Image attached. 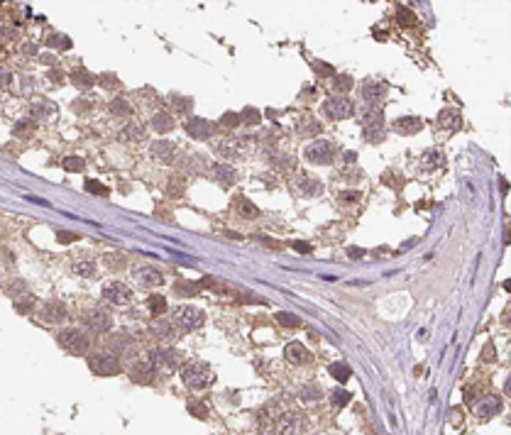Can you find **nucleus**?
Returning a JSON list of instances; mask_svg holds the SVG:
<instances>
[{
	"label": "nucleus",
	"instance_id": "nucleus-1",
	"mask_svg": "<svg viewBox=\"0 0 511 435\" xmlns=\"http://www.w3.org/2000/svg\"><path fill=\"white\" fill-rule=\"evenodd\" d=\"M181 381H184V386L186 389H191V391H203L208 389L215 377H213V372H210V367L203 365V362H191V365H186L181 369Z\"/></svg>",
	"mask_w": 511,
	"mask_h": 435
},
{
	"label": "nucleus",
	"instance_id": "nucleus-2",
	"mask_svg": "<svg viewBox=\"0 0 511 435\" xmlns=\"http://www.w3.org/2000/svg\"><path fill=\"white\" fill-rule=\"evenodd\" d=\"M171 325L179 333H194L203 325V310L196 306H176L171 313Z\"/></svg>",
	"mask_w": 511,
	"mask_h": 435
},
{
	"label": "nucleus",
	"instance_id": "nucleus-3",
	"mask_svg": "<svg viewBox=\"0 0 511 435\" xmlns=\"http://www.w3.org/2000/svg\"><path fill=\"white\" fill-rule=\"evenodd\" d=\"M56 340H59V345L69 352V354L81 357V354L88 352V337L83 335L81 330H76V328H66V330H61V333L56 335Z\"/></svg>",
	"mask_w": 511,
	"mask_h": 435
},
{
	"label": "nucleus",
	"instance_id": "nucleus-4",
	"mask_svg": "<svg viewBox=\"0 0 511 435\" xmlns=\"http://www.w3.org/2000/svg\"><path fill=\"white\" fill-rule=\"evenodd\" d=\"M150 362H152L154 374H174L179 367V354L169 347H157L150 354Z\"/></svg>",
	"mask_w": 511,
	"mask_h": 435
},
{
	"label": "nucleus",
	"instance_id": "nucleus-5",
	"mask_svg": "<svg viewBox=\"0 0 511 435\" xmlns=\"http://www.w3.org/2000/svg\"><path fill=\"white\" fill-rule=\"evenodd\" d=\"M304 156L311 162V164H320V167H328L333 162V156H335V144L331 140H316L311 142L308 147H306Z\"/></svg>",
	"mask_w": 511,
	"mask_h": 435
},
{
	"label": "nucleus",
	"instance_id": "nucleus-6",
	"mask_svg": "<svg viewBox=\"0 0 511 435\" xmlns=\"http://www.w3.org/2000/svg\"><path fill=\"white\" fill-rule=\"evenodd\" d=\"M88 367L98 377H113L120 372V360L111 352H103V354L98 352V354H88Z\"/></svg>",
	"mask_w": 511,
	"mask_h": 435
},
{
	"label": "nucleus",
	"instance_id": "nucleus-7",
	"mask_svg": "<svg viewBox=\"0 0 511 435\" xmlns=\"http://www.w3.org/2000/svg\"><path fill=\"white\" fill-rule=\"evenodd\" d=\"M325 112L335 120H347L355 115V103L345 96H333V98L325 100Z\"/></svg>",
	"mask_w": 511,
	"mask_h": 435
},
{
	"label": "nucleus",
	"instance_id": "nucleus-8",
	"mask_svg": "<svg viewBox=\"0 0 511 435\" xmlns=\"http://www.w3.org/2000/svg\"><path fill=\"white\" fill-rule=\"evenodd\" d=\"M103 298L113 306H127L132 301V291H130V286H125L120 281H111L103 286Z\"/></svg>",
	"mask_w": 511,
	"mask_h": 435
},
{
	"label": "nucleus",
	"instance_id": "nucleus-9",
	"mask_svg": "<svg viewBox=\"0 0 511 435\" xmlns=\"http://www.w3.org/2000/svg\"><path fill=\"white\" fill-rule=\"evenodd\" d=\"M132 276H135V281H137L139 286H144V289H157V286L164 284V274L154 267H137L132 271Z\"/></svg>",
	"mask_w": 511,
	"mask_h": 435
},
{
	"label": "nucleus",
	"instance_id": "nucleus-10",
	"mask_svg": "<svg viewBox=\"0 0 511 435\" xmlns=\"http://www.w3.org/2000/svg\"><path fill=\"white\" fill-rule=\"evenodd\" d=\"M184 130H186L194 140H210L213 132H215V125L208 123L206 117H191L189 123H184Z\"/></svg>",
	"mask_w": 511,
	"mask_h": 435
},
{
	"label": "nucleus",
	"instance_id": "nucleus-11",
	"mask_svg": "<svg viewBox=\"0 0 511 435\" xmlns=\"http://www.w3.org/2000/svg\"><path fill=\"white\" fill-rule=\"evenodd\" d=\"M176 144L171 140H159V142H154L152 144V149H150V154H152V159H157V162H162V164H174V159H176Z\"/></svg>",
	"mask_w": 511,
	"mask_h": 435
},
{
	"label": "nucleus",
	"instance_id": "nucleus-12",
	"mask_svg": "<svg viewBox=\"0 0 511 435\" xmlns=\"http://www.w3.org/2000/svg\"><path fill=\"white\" fill-rule=\"evenodd\" d=\"M387 96V86L382 84V81H367V84L362 86V100L367 103V105H377V103H382V98Z\"/></svg>",
	"mask_w": 511,
	"mask_h": 435
},
{
	"label": "nucleus",
	"instance_id": "nucleus-13",
	"mask_svg": "<svg viewBox=\"0 0 511 435\" xmlns=\"http://www.w3.org/2000/svg\"><path fill=\"white\" fill-rule=\"evenodd\" d=\"M304 428V421L299 413H286L276 421V433L279 435H299Z\"/></svg>",
	"mask_w": 511,
	"mask_h": 435
},
{
	"label": "nucleus",
	"instance_id": "nucleus-14",
	"mask_svg": "<svg viewBox=\"0 0 511 435\" xmlns=\"http://www.w3.org/2000/svg\"><path fill=\"white\" fill-rule=\"evenodd\" d=\"M40 315H42V321H47V323H61L66 318V306L61 301H47L42 306Z\"/></svg>",
	"mask_w": 511,
	"mask_h": 435
},
{
	"label": "nucleus",
	"instance_id": "nucleus-15",
	"mask_svg": "<svg viewBox=\"0 0 511 435\" xmlns=\"http://www.w3.org/2000/svg\"><path fill=\"white\" fill-rule=\"evenodd\" d=\"M86 325H88L93 333H108L113 328V318L105 310H91V313L86 315Z\"/></svg>",
	"mask_w": 511,
	"mask_h": 435
},
{
	"label": "nucleus",
	"instance_id": "nucleus-16",
	"mask_svg": "<svg viewBox=\"0 0 511 435\" xmlns=\"http://www.w3.org/2000/svg\"><path fill=\"white\" fill-rule=\"evenodd\" d=\"M501 411V399L499 396H494V393H489V396H484L482 401L477 404V418H492L494 413H499Z\"/></svg>",
	"mask_w": 511,
	"mask_h": 435
},
{
	"label": "nucleus",
	"instance_id": "nucleus-17",
	"mask_svg": "<svg viewBox=\"0 0 511 435\" xmlns=\"http://www.w3.org/2000/svg\"><path fill=\"white\" fill-rule=\"evenodd\" d=\"M210 176H213V181H218L221 186H230L237 179V171L230 164H215V167L210 169Z\"/></svg>",
	"mask_w": 511,
	"mask_h": 435
},
{
	"label": "nucleus",
	"instance_id": "nucleus-18",
	"mask_svg": "<svg viewBox=\"0 0 511 435\" xmlns=\"http://www.w3.org/2000/svg\"><path fill=\"white\" fill-rule=\"evenodd\" d=\"M284 357L289 360L291 365H306V362L311 360L308 350H306L301 342H289V345H286V350H284Z\"/></svg>",
	"mask_w": 511,
	"mask_h": 435
},
{
	"label": "nucleus",
	"instance_id": "nucleus-19",
	"mask_svg": "<svg viewBox=\"0 0 511 435\" xmlns=\"http://www.w3.org/2000/svg\"><path fill=\"white\" fill-rule=\"evenodd\" d=\"M130 377H132V381H142V384L152 381V377H157V374H154L150 357H147V360H139V362H135L132 372H130Z\"/></svg>",
	"mask_w": 511,
	"mask_h": 435
},
{
	"label": "nucleus",
	"instance_id": "nucleus-20",
	"mask_svg": "<svg viewBox=\"0 0 511 435\" xmlns=\"http://www.w3.org/2000/svg\"><path fill=\"white\" fill-rule=\"evenodd\" d=\"M438 123H441L443 130H460L462 127V117H460V112L453 110V108H443L441 112H438Z\"/></svg>",
	"mask_w": 511,
	"mask_h": 435
},
{
	"label": "nucleus",
	"instance_id": "nucleus-21",
	"mask_svg": "<svg viewBox=\"0 0 511 435\" xmlns=\"http://www.w3.org/2000/svg\"><path fill=\"white\" fill-rule=\"evenodd\" d=\"M421 127H423V120L416 117V115H406V117H399V120L394 123V130H396L399 135H414Z\"/></svg>",
	"mask_w": 511,
	"mask_h": 435
},
{
	"label": "nucleus",
	"instance_id": "nucleus-22",
	"mask_svg": "<svg viewBox=\"0 0 511 435\" xmlns=\"http://www.w3.org/2000/svg\"><path fill=\"white\" fill-rule=\"evenodd\" d=\"M120 137L125 142H144L147 140V127L142 125V123H130V125L123 127Z\"/></svg>",
	"mask_w": 511,
	"mask_h": 435
},
{
	"label": "nucleus",
	"instance_id": "nucleus-23",
	"mask_svg": "<svg viewBox=\"0 0 511 435\" xmlns=\"http://www.w3.org/2000/svg\"><path fill=\"white\" fill-rule=\"evenodd\" d=\"M296 188H299L301 196H318V193H323V183L318 181V179H311V176H301L296 181Z\"/></svg>",
	"mask_w": 511,
	"mask_h": 435
},
{
	"label": "nucleus",
	"instance_id": "nucleus-24",
	"mask_svg": "<svg viewBox=\"0 0 511 435\" xmlns=\"http://www.w3.org/2000/svg\"><path fill=\"white\" fill-rule=\"evenodd\" d=\"M213 149H215V154H221L223 159H235L237 152H240L235 140H218V142H213Z\"/></svg>",
	"mask_w": 511,
	"mask_h": 435
},
{
	"label": "nucleus",
	"instance_id": "nucleus-25",
	"mask_svg": "<svg viewBox=\"0 0 511 435\" xmlns=\"http://www.w3.org/2000/svg\"><path fill=\"white\" fill-rule=\"evenodd\" d=\"M235 211H237V215L245 218V220H252V218L260 215V208H257L254 203H249L247 198H235Z\"/></svg>",
	"mask_w": 511,
	"mask_h": 435
},
{
	"label": "nucleus",
	"instance_id": "nucleus-26",
	"mask_svg": "<svg viewBox=\"0 0 511 435\" xmlns=\"http://www.w3.org/2000/svg\"><path fill=\"white\" fill-rule=\"evenodd\" d=\"M152 127L162 135V132H171L174 130V117L169 112H154L152 115Z\"/></svg>",
	"mask_w": 511,
	"mask_h": 435
},
{
	"label": "nucleus",
	"instance_id": "nucleus-27",
	"mask_svg": "<svg viewBox=\"0 0 511 435\" xmlns=\"http://www.w3.org/2000/svg\"><path fill=\"white\" fill-rule=\"evenodd\" d=\"M71 269H74V274H79L81 279H91V276L96 274V262H93V259H76V262L71 264Z\"/></svg>",
	"mask_w": 511,
	"mask_h": 435
},
{
	"label": "nucleus",
	"instance_id": "nucleus-28",
	"mask_svg": "<svg viewBox=\"0 0 511 435\" xmlns=\"http://www.w3.org/2000/svg\"><path fill=\"white\" fill-rule=\"evenodd\" d=\"M93 81H96V78H93V76H91L86 69H76L74 73H71V84L76 86V88H81V91L91 88V86H93Z\"/></svg>",
	"mask_w": 511,
	"mask_h": 435
},
{
	"label": "nucleus",
	"instance_id": "nucleus-29",
	"mask_svg": "<svg viewBox=\"0 0 511 435\" xmlns=\"http://www.w3.org/2000/svg\"><path fill=\"white\" fill-rule=\"evenodd\" d=\"M150 330H152V335H154V337H162V340H166V337H171V330H174V325L166 323V321H162V318H157V321H152Z\"/></svg>",
	"mask_w": 511,
	"mask_h": 435
},
{
	"label": "nucleus",
	"instance_id": "nucleus-30",
	"mask_svg": "<svg viewBox=\"0 0 511 435\" xmlns=\"http://www.w3.org/2000/svg\"><path fill=\"white\" fill-rule=\"evenodd\" d=\"M331 86H333V91H335V93H347V91L355 86V81H352L347 73H335Z\"/></svg>",
	"mask_w": 511,
	"mask_h": 435
},
{
	"label": "nucleus",
	"instance_id": "nucleus-31",
	"mask_svg": "<svg viewBox=\"0 0 511 435\" xmlns=\"http://www.w3.org/2000/svg\"><path fill=\"white\" fill-rule=\"evenodd\" d=\"M147 306H150V313H152L154 318H159V315L166 310V298H164V296L154 294V296H150V298H147Z\"/></svg>",
	"mask_w": 511,
	"mask_h": 435
},
{
	"label": "nucleus",
	"instance_id": "nucleus-32",
	"mask_svg": "<svg viewBox=\"0 0 511 435\" xmlns=\"http://www.w3.org/2000/svg\"><path fill=\"white\" fill-rule=\"evenodd\" d=\"M328 372H331V374H333V377H335L338 381H340V384H345V381L352 377L350 367L343 365V362H335V365H331V367H328Z\"/></svg>",
	"mask_w": 511,
	"mask_h": 435
},
{
	"label": "nucleus",
	"instance_id": "nucleus-33",
	"mask_svg": "<svg viewBox=\"0 0 511 435\" xmlns=\"http://www.w3.org/2000/svg\"><path fill=\"white\" fill-rule=\"evenodd\" d=\"M262 120V112L257 110V108H252V105H247L245 110L240 112V123L242 125H257Z\"/></svg>",
	"mask_w": 511,
	"mask_h": 435
},
{
	"label": "nucleus",
	"instance_id": "nucleus-34",
	"mask_svg": "<svg viewBox=\"0 0 511 435\" xmlns=\"http://www.w3.org/2000/svg\"><path fill=\"white\" fill-rule=\"evenodd\" d=\"M184 191H186V179L179 176V174L171 176V179H169V186H166V193H169V196H181Z\"/></svg>",
	"mask_w": 511,
	"mask_h": 435
},
{
	"label": "nucleus",
	"instance_id": "nucleus-35",
	"mask_svg": "<svg viewBox=\"0 0 511 435\" xmlns=\"http://www.w3.org/2000/svg\"><path fill=\"white\" fill-rule=\"evenodd\" d=\"M47 47H52V49H61V52H66L71 49V39L66 34H52L49 39H47Z\"/></svg>",
	"mask_w": 511,
	"mask_h": 435
},
{
	"label": "nucleus",
	"instance_id": "nucleus-36",
	"mask_svg": "<svg viewBox=\"0 0 511 435\" xmlns=\"http://www.w3.org/2000/svg\"><path fill=\"white\" fill-rule=\"evenodd\" d=\"M111 112L113 115H120V117H127V115L132 112V108H130V103L125 98H115V100H111Z\"/></svg>",
	"mask_w": 511,
	"mask_h": 435
},
{
	"label": "nucleus",
	"instance_id": "nucleus-37",
	"mask_svg": "<svg viewBox=\"0 0 511 435\" xmlns=\"http://www.w3.org/2000/svg\"><path fill=\"white\" fill-rule=\"evenodd\" d=\"M29 110H32V117H34V120H42V117H47V112L52 110V108H49V100H34V103L29 105Z\"/></svg>",
	"mask_w": 511,
	"mask_h": 435
},
{
	"label": "nucleus",
	"instance_id": "nucleus-38",
	"mask_svg": "<svg viewBox=\"0 0 511 435\" xmlns=\"http://www.w3.org/2000/svg\"><path fill=\"white\" fill-rule=\"evenodd\" d=\"M320 393L323 391H320L318 384H304V386H301V399H304V401H318Z\"/></svg>",
	"mask_w": 511,
	"mask_h": 435
},
{
	"label": "nucleus",
	"instance_id": "nucleus-39",
	"mask_svg": "<svg viewBox=\"0 0 511 435\" xmlns=\"http://www.w3.org/2000/svg\"><path fill=\"white\" fill-rule=\"evenodd\" d=\"M350 391H345V389H335V391L331 393V401H333V406H338V408H343L350 404Z\"/></svg>",
	"mask_w": 511,
	"mask_h": 435
},
{
	"label": "nucleus",
	"instance_id": "nucleus-40",
	"mask_svg": "<svg viewBox=\"0 0 511 435\" xmlns=\"http://www.w3.org/2000/svg\"><path fill=\"white\" fill-rule=\"evenodd\" d=\"M32 306H34V296L25 294V296H17V298H15V310H17V313H27Z\"/></svg>",
	"mask_w": 511,
	"mask_h": 435
},
{
	"label": "nucleus",
	"instance_id": "nucleus-41",
	"mask_svg": "<svg viewBox=\"0 0 511 435\" xmlns=\"http://www.w3.org/2000/svg\"><path fill=\"white\" fill-rule=\"evenodd\" d=\"M396 17H399L401 27H414L416 25V17H414V13H411L409 8H399V10H396Z\"/></svg>",
	"mask_w": 511,
	"mask_h": 435
},
{
	"label": "nucleus",
	"instance_id": "nucleus-42",
	"mask_svg": "<svg viewBox=\"0 0 511 435\" xmlns=\"http://www.w3.org/2000/svg\"><path fill=\"white\" fill-rule=\"evenodd\" d=\"M61 167L66 169V171H71V174H76V171H83V159L81 156H66L64 162H61Z\"/></svg>",
	"mask_w": 511,
	"mask_h": 435
},
{
	"label": "nucleus",
	"instance_id": "nucleus-43",
	"mask_svg": "<svg viewBox=\"0 0 511 435\" xmlns=\"http://www.w3.org/2000/svg\"><path fill=\"white\" fill-rule=\"evenodd\" d=\"M34 127H37V125H34L32 120H20V123L13 127V132L17 135V137H20V135H22V137H27V135H32V132H34Z\"/></svg>",
	"mask_w": 511,
	"mask_h": 435
},
{
	"label": "nucleus",
	"instance_id": "nucleus-44",
	"mask_svg": "<svg viewBox=\"0 0 511 435\" xmlns=\"http://www.w3.org/2000/svg\"><path fill=\"white\" fill-rule=\"evenodd\" d=\"M276 321L284 325V328H296V325H299V318H296L294 313H286V310L276 313Z\"/></svg>",
	"mask_w": 511,
	"mask_h": 435
},
{
	"label": "nucleus",
	"instance_id": "nucleus-45",
	"mask_svg": "<svg viewBox=\"0 0 511 435\" xmlns=\"http://www.w3.org/2000/svg\"><path fill=\"white\" fill-rule=\"evenodd\" d=\"M191 98H176V96H171V108L176 112H189L191 110Z\"/></svg>",
	"mask_w": 511,
	"mask_h": 435
},
{
	"label": "nucleus",
	"instance_id": "nucleus-46",
	"mask_svg": "<svg viewBox=\"0 0 511 435\" xmlns=\"http://www.w3.org/2000/svg\"><path fill=\"white\" fill-rule=\"evenodd\" d=\"M186 169H191V171H203V169H206V156H201V154L189 156V162H186Z\"/></svg>",
	"mask_w": 511,
	"mask_h": 435
},
{
	"label": "nucleus",
	"instance_id": "nucleus-47",
	"mask_svg": "<svg viewBox=\"0 0 511 435\" xmlns=\"http://www.w3.org/2000/svg\"><path fill=\"white\" fill-rule=\"evenodd\" d=\"M441 162H443L441 152H426V156H423V167H426V169L441 167Z\"/></svg>",
	"mask_w": 511,
	"mask_h": 435
},
{
	"label": "nucleus",
	"instance_id": "nucleus-48",
	"mask_svg": "<svg viewBox=\"0 0 511 435\" xmlns=\"http://www.w3.org/2000/svg\"><path fill=\"white\" fill-rule=\"evenodd\" d=\"M47 78H49V81H52V84L61 86V84H64V81H66V73H64V71H61V69H54V66H52V69L47 71Z\"/></svg>",
	"mask_w": 511,
	"mask_h": 435
},
{
	"label": "nucleus",
	"instance_id": "nucleus-49",
	"mask_svg": "<svg viewBox=\"0 0 511 435\" xmlns=\"http://www.w3.org/2000/svg\"><path fill=\"white\" fill-rule=\"evenodd\" d=\"M221 123L225 127H237V125H240V115H237V112H233V110H228V112H223Z\"/></svg>",
	"mask_w": 511,
	"mask_h": 435
},
{
	"label": "nucleus",
	"instance_id": "nucleus-50",
	"mask_svg": "<svg viewBox=\"0 0 511 435\" xmlns=\"http://www.w3.org/2000/svg\"><path fill=\"white\" fill-rule=\"evenodd\" d=\"M105 267L123 269L125 267V257H123V254H108V257H105Z\"/></svg>",
	"mask_w": 511,
	"mask_h": 435
},
{
	"label": "nucleus",
	"instance_id": "nucleus-51",
	"mask_svg": "<svg viewBox=\"0 0 511 435\" xmlns=\"http://www.w3.org/2000/svg\"><path fill=\"white\" fill-rule=\"evenodd\" d=\"M86 191H88V193H96V196H108V188L98 181H86Z\"/></svg>",
	"mask_w": 511,
	"mask_h": 435
},
{
	"label": "nucleus",
	"instance_id": "nucleus-52",
	"mask_svg": "<svg viewBox=\"0 0 511 435\" xmlns=\"http://www.w3.org/2000/svg\"><path fill=\"white\" fill-rule=\"evenodd\" d=\"M189 413H191V416H196V418H206L208 408L203 406V404H196V401H191V404H189Z\"/></svg>",
	"mask_w": 511,
	"mask_h": 435
},
{
	"label": "nucleus",
	"instance_id": "nucleus-53",
	"mask_svg": "<svg viewBox=\"0 0 511 435\" xmlns=\"http://www.w3.org/2000/svg\"><path fill=\"white\" fill-rule=\"evenodd\" d=\"M313 71H316V73H320V76H335L333 66H328L325 61H313Z\"/></svg>",
	"mask_w": 511,
	"mask_h": 435
},
{
	"label": "nucleus",
	"instance_id": "nucleus-54",
	"mask_svg": "<svg viewBox=\"0 0 511 435\" xmlns=\"http://www.w3.org/2000/svg\"><path fill=\"white\" fill-rule=\"evenodd\" d=\"M98 81H100V84L105 86V88H115V86L120 84L115 73H100V76H98Z\"/></svg>",
	"mask_w": 511,
	"mask_h": 435
},
{
	"label": "nucleus",
	"instance_id": "nucleus-55",
	"mask_svg": "<svg viewBox=\"0 0 511 435\" xmlns=\"http://www.w3.org/2000/svg\"><path fill=\"white\" fill-rule=\"evenodd\" d=\"M497 360V352H494V345L492 342H487L482 350V362H494Z\"/></svg>",
	"mask_w": 511,
	"mask_h": 435
},
{
	"label": "nucleus",
	"instance_id": "nucleus-56",
	"mask_svg": "<svg viewBox=\"0 0 511 435\" xmlns=\"http://www.w3.org/2000/svg\"><path fill=\"white\" fill-rule=\"evenodd\" d=\"M174 291H176V294H194V291H196V286H191V284H181V281H176V284H174Z\"/></svg>",
	"mask_w": 511,
	"mask_h": 435
},
{
	"label": "nucleus",
	"instance_id": "nucleus-57",
	"mask_svg": "<svg viewBox=\"0 0 511 435\" xmlns=\"http://www.w3.org/2000/svg\"><path fill=\"white\" fill-rule=\"evenodd\" d=\"M340 201H345V203H355V201H359V193L357 191H345V193H340Z\"/></svg>",
	"mask_w": 511,
	"mask_h": 435
},
{
	"label": "nucleus",
	"instance_id": "nucleus-58",
	"mask_svg": "<svg viewBox=\"0 0 511 435\" xmlns=\"http://www.w3.org/2000/svg\"><path fill=\"white\" fill-rule=\"evenodd\" d=\"M318 130H320V125H318V123H308V125L301 127V135H316Z\"/></svg>",
	"mask_w": 511,
	"mask_h": 435
},
{
	"label": "nucleus",
	"instance_id": "nucleus-59",
	"mask_svg": "<svg viewBox=\"0 0 511 435\" xmlns=\"http://www.w3.org/2000/svg\"><path fill=\"white\" fill-rule=\"evenodd\" d=\"M56 238H59V242H74V240H79L74 232H66V230H64V232H59Z\"/></svg>",
	"mask_w": 511,
	"mask_h": 435
},
{
	"label": "nucleus",
	"instance_id": "nucleus-60",
	"mask_svg": "<svg viewBox=\"0 0 511 435\" xmlns=\"http://www.w3.org/2000/svg\"><path fill=\"white\" fill-rule=\"evenodd\" d=\"M347 257L359 259V257H364V250H359V247H350V250H347Z\"/></svg>",
	"mask_w": 511,
	"mask_h": 435
},
{
	"label": "nucleus",
	"instance_id": "nucleus-61",
	"mask_svg": "<svg viewBox=\"0 0 511 435\" xmlns=\"http://www.w3.org/2000/svg\"><path fill=\"white\" fill-rule=\"evenodd\" d=\"M10 81H13V76H10L8 71H0V86H8Z\"/></svg>",
	"mask_w": 511,
	"mask_h": 435
},
{
	"label": "nucleus",
	"instance_id": "nucleus-62",
	"mask_svg": "<svg viewBox=\"0 0 511 435\" xmlns=\"http://www.w3.org/2000/svg\"><path fill=\"white\" fill-rule=\"evenodd\" d=\"M294 250H299V252H311V245H306V242H294Z\"/></svg>",
	"mask_w": 511,
	"mask_h": 435
},
{
	"label": "nucleus",
	"instance_id": "nucleus-63",
	"mask_svg": "<svg viewBox=\"0 0 511 435\" xmlns=\"http://www.w3.org/2000/svg\"><path fill=\"white\" fill-rule=\"evenodd\" d=\"M343 159H345V164H355V162H357V154H355V152H345Z\"/></svg>",
	"mask_w": 511,
	"mask_h": 435
},
{
	"label": "nucleus",
	"instance_id": "nucleus-64",
	"mask_svg": "<svg viewBox=\"0 0 511 435\" xmlns=\"http://www.w3.org/2000/svg\"><path fill=\"white\" fill-rule=\"evenodd\" d=\"M25 52H27V54H34V52H37V47H34V44H27V47H25Z\"/></svg>",
	"mask_w": 511,
	"mask_h": 435
}]
</instances>
